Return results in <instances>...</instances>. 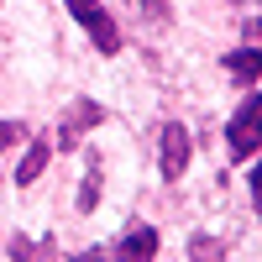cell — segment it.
<instances>
[{"label": "cell", "instance_id": "1", "mask_svg": "<svg viewBox=\"0 0 262 262\" xmlns=\"http://www.w3.org/2000/svg\"><path fill=\"white\" fill-rule=\"evenodd\" d=\"M226 147H231V163L252 158V152L262 147V95H252L242 111L231 116V131H226Z\"/></svg>", "mask_w": 262, "mask_h": 262}, {"label": "cell", "instance_id": "2", "mask_svg": "<svg viewBox=\"0 0 262 262\" xmlns=\"http://www.w3.org/2000/svg\"><path fill=\"white\" fill-rule=\"evenodd\" d=\"M152 252H158V231L137 226V231H126L116 247H95V252H84L74 262H152Z\"/></svg>", "mask_w": 262, "mask_h": 262}, {"label": "cell", "instance_id": "3", "mask_svg": "<svg viewBox=\"0 0 262 262\" xmlns=\"http://www.w3.org/2000/svg\"><path fill=\"white\" fill-rule=\"evenodd\" d=\"M69 11H74L79 27L90 32V42H95L100 53H116V48H121V27L111 21V11H105L100 0H69Z\"/></svg>", "mask_w": 262, "mask_h": 262}, {"label": "cell", "instance_id": "4", "mask_svg": "<svg viewBox=\"0 0 262 262\" xmlns=\"http://www.w3.org/2000/svg\"><path fill=\"white\" fill-rule=\"evenodd\" d=\"M158 158H163V179H184V168H189V126L168 121L158 131Z\"/></svg>", "mask_w": 262, "mask_h": 262}, {"label": "cell", "instance_id": "5", "mask_svg": "<svg viewBox=\"0 0 262 262\" xmlns=\"http://www.w3.org/2000/svg\"><path fill=\"white\" fill-rule=\"evenodd\" d=\"M105 121V105H95V100H74L69 105V116L58 121V147H74L90 126H100Z\"/></svg>", "mask_w": 262, "mask_h": 262}, {"label": "cell", "instance_id": "6", "mask_svg": "<svg viewBox=\"0 0 262 262\" xmlns=\"http://www.w3.org/2000/svg\"><path fill=\"white\" fill-rule=\"evenodd\" d=\"M226 69H231V79H242V84H252V79L262 74V48H236V53L226 58Z\"/></svg>", "mask_w": 262, "mask_h": 262}, {"label": "cell", "instance_id": "7", "mask_svg": "<svg viewBox=\"0 0 262 262\" xmlns=\"http://www.w3.org/2000/svg\"><path fill=\"white\" fill-rule=\"evenodd\" d=\"M48 158H53V142H32L27 147V158H21V168H16V184H32L42 168H48Z\"/></svg>", "mask_w": 262, "mask_h": 262}, {"label": "cell", "instance_id": "8", "mask_svg": "<svg viewBox=\"0 0 262 262\" xmlns=\"http://www.w3.org/2000/svg\"><path fill=\"white\" fill-rule=\"evenodd\" d=\"M11 252H16V262H63L53 236H42V242H16Z\"/></svg>", "mask_w": 262, "mask_h": 262}, {"label": "cell", "instance_id": "9", "mask_svg": "<svg viewBox=\"0 0 262 262\" xmlns=\"http://www.w3.org/2000/svg\"><path fill=\"white\" fill-rule=\"evenodd\" d=\"M194 262H226V252H221V242H215V236H194Z\"/></svg>", "mask_w": 262, "mask_h": 262}, {"label": "cell", "instance_id": "10", "mask_svg": "<svg viewBox=\"0 0 262 262\" xmlns=\"http://www.w3.org/2000/svg\"><path fill=\"white\" fill-rule=\"evenodd\" d=\"M95 200H100V168L90 163V173H84V189H79V210H95Z\"/></svg>", "mask_w": 262, "mask_h": 262}, {"label": "cell", "instance_id": "11", "mask_svg": "<svg viewBox=\"0 0 262 262\" xmlns=\"http://www.w3.org/2000/svg\"><path fill=\"white\" fill-rule=\"evenodd\" d=\"M11 142H21V126L16 121H0V152H6Z\"/></svg>", "mask_w": 262, "mask_h": 262}, {"label": "cell", "instance_id": "12", "mask_svg": "<svg viewBox=\"0 0 262 262\" xmlns=\"http://www.w3.org/2000/svg\"><path fill=\"white\" fill-rule=\"evenodd\" d=\"M137 6H142L152 21H168V0H137Z\"/></svg>", "mask_w": 262, "mask_h": 262}, {"label": "cell", "instance_id": "13", "mask_svg": "<svg viewBox=\"0 0 262 262\" xmlns=\"http://www.w3.org/2000/svg\"><path fill=\"white\" fill-rule=\"evenodd\" d=\"M252 205H257V215H262V163L252 168Z\"/></svg>", "mask_w": 262, "mask_h": 262}, {"label": "cell", "instance_id": "14", "mask_svg": "<svg viewBox=\"0 0 262 262\" xmlns=\"http://www.w3.org/2000/svg\"><path fill=\"white\" fill-rule=\"evenodd\" d=\"M252 37H257V48H262V21H252Z\"/></svg>", "mask_w": 262, "mask_h": 262}]
</instances>
